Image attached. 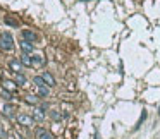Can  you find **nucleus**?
Wrapping results in <instances>:
<instances>
[{
    "label": "nucleus",
    "instance_id": "f257e3e1",
    "mask_svg": "<svg viewBox=\"0 0 160 139\" xmlns=\"http://www.w3.org/2000/svg\"><path fill=\"white\" fill-rule=\"evenodd\" d=\"M0 50L2 52H12L14 50V38L9 33H4L0 36Z\"/></svg>",
    "mask_w": 160,
    "mask_h": 139
},
{
    "label": "nucleus",
    "instance_id": "f03ea898",
    "mask_svg": "<svg viewBox=\"0 0 160 139\" xmlns=\"http://www.w3.org/2000/svg\"><path fill=\"white\" fill-rule=\"evenodd\" d=\"M21 36H22V39H26V41H29V43H33V41L38 39L36 33H35V31H31V29H22L21 31Z\"/></svg>",
    "mask_w": 160,
    "mask_h": 139
},
{
    "label": "nucleus",
    "instance_id": "7ed1b4c3",
    "mask_svg": "<svg viewBox=\"0 0 160 139\" xmlns=\"http://www.w3.org/2000/svg\"><path fill=\"white\" fill-rule=\"evenodd\" d=\"M31 64H33V67H41V65H45V57L41 53H33L31 55Z\"/></svg>",
    "mask_w": 160,
    "mask_h": 139
},
{
    "label": "nucleus",
    "instance_id": "20e7f679",
    "mask_svg": "<svg viewBox=\"0 0 160 139\" xmlns=\"http://www.w3.org/2000/svg\"><path fill=\"white\" fill-rule=\"evenodd\" d=\"M18 122L21 124V126H33V122H35V118L29 117V115H26V113H21L18 117Z\"/></svg>",
    "mask_w": 160,
    "mask_h": 139
},
{
    "label": "nucleus",
    "instance_id": "39448f33",
    "mask_svg": "<svg viewBox=\"0 0 160 139\" xmlns=\"http://www.w3.org/2000/svg\"><path fill=\"white\" fill-rule=\"evenodd\" d=\"M9 67L16 72V74H21V70H22V64L21 60H10L9 62Z\"/></svg>",
    "mask_w": 160,
    "mask_h": 139
},
{
    "label": "nucleus",
    "instance_id": "423d86ee",
    "mask_svg": "<svg viewBox=\"0 0 160 139\" xmlns=\"http://www.w3.org/2000/svg\"><path fill=\"white\" fill-rule=\"evenodd\" d=\"M2 112H4V115H7V117H12L14 112H16V107L10 103H5L4 105V108H2Z\"/></svg>",
    "mask_w": 160,
    "mask_h": 139
},
{
    "label": "nucleus",
    "instance_id": "0eeeda50",
    "mask_svg": "<svg viewBox=\"0 0 160 139\" xmlns=\"http://www.w3.org/2000/svg\"><path fill=\"white\" fill-rule=\"evenodd\" d=\"M33 118H35L36 122H41L45 118V110L43 108H35V112H33Z\"/></svg>",
    "mask_w": 160,
    "mask_h": 139
},
{
    "label": "nucleus",
    "instance_id": "6e6552de",
    "mask_svg": "<svg viewBox=\"0 0 160 139\" xmlns=\"http://www.w3.org/2000/svg\"><path fill=\"white\" fill-rule=\"evenodd\" d=\"M2 84H4V89H9V93L16 91V88H18V84L12 83V81H9V79H4V81H2Z\"/></svg>",
    "mask_w": 160,
    "mask_h": 139
},
{
    "label": "nucleus",
    "instance_id": "1a4fd4ad",
    "mask_svg": "<svg viewBox=\"0 0 160 139\" xmlns=\"http://www.w3.org/2000/svg\"><path fill=\"white\" fill-rule=\"evenodd\" d=\"M36 136H38V139H53L52 134H50L48 130H45V129H38L36 130Z\"/></svg>",
    "mask_w": 160,
    "mask_h": 139
},
{
    "label": "nucleus",
    "instance_id": "9d476101",
    "mask_svg": "<svg viewBox=\"0 0 160 139\" xmlns=\"http://www.w3.org/2000/svg\"><path fill=\"white\" fill-rule=\"evenodd\" d=\"M21 50L24 53L33 52V43H29V41H26V39H22V41H21Z\"/></svg>",
    "mask_w": 160,
    "mask_h": 139
},
{
    "label": "nucleus",
    "instance_id": "9b49d317",
    "mask_svg": "<svg viewBox=\"0 0 160 139\" xmlns=\"http://www.w3.org/2000/svg\"><path fill=\"white\" fill-rule=\"evenodd\" d=\"M19 60H21L22 65H26V67H33V64H31V55H28V53H22Z\"/></svg>",
    "mask_w": 160,
    "mask_h": 139
},
{
    "label": "nucleus",
    "instance_id": "f8f14e48",
    "mask_svg": "<svg viewBox=\"0 0 160 139\" xmlns=\"http://www.w3.org/2000/svg\"><path fill=\"white\" fill-rule=\"evenodd\" d=\"M41 77L45 79L47 86H53V84H55V79H53V76H52V74H48V72H43V74H41Z\"/></svg>",
    "mask_w": 160,
    "mask_h": 139
},
{
    "label": "nucleus",
    "instance_id": "ddd939ff",
    "mask_svg": "<svg viewBox=\"0 0 160 139\" xmlns=\"http://www.w3.org/2000/svg\"><path fill=\"white\" fill-rule=\"evenodd\" d=\"M36 95L41 96V98H47L48 96V88L47 86H36Z\"/></svg>",
    "mask_w": 160,
    "mask_h": 139
},
{
    "label": "nucleus",
    "instance_id": "4468645a",
    "mask_svg": "<svg viewBox=\"0 0 160 139\" xmlns=\"http://www.w3.org/2000/svg\"><path fill=\"white\" fill-rule=\"evenodd\" d=\"M4 21H5V24H7V26H12V28H18L19 26V22L16 21L14 17H10V16H5Z\"/></svg>",
    "mask_w": 160,
    "mask_h": 139
},
{
    "label": "nucleus",
    "instance_id": "2eb2a0df",
    "mask_svg": "<svg viewBox=\"0 0 160 139\" xmlns=\"http://www.w3.org/2000/svg\"><path fill=\"white\" fill-rule=\"evenodd\" d=\"M16 84H18V86H24V84H26V77L22 74H16Z\"/></svg>",
    "mask_w": 160,
    "mask_h": 139
},
{
    "label": "nucleus",
    "instance_id": "dca6fc26",
    "mask_svg": "<svg viewBox=\"0 0 160 139\" xmlns=\"http://www.w3.org/2000/svg\"><path fill=\"white\" fill-rule=\"evenodd\" d=\"M33 83H35V86H47V83H45V79L41 77V76H36V77L33 79Z\"/></svg>",
    "mask_w": 160,
    "mask_h": 139
},
{
    "label": "nucleus",
    "instance_id": "f3484780",
    "mask_svg": "<svg viewBox=\"0 0 160 139\" xmlns=\"http://www.w3.org/2000/svg\"><path fill=\"white\" fill-rule=\"evenodd\" d=\"M26 101H28V103L36 105V103H38V98H36V96H33V95H28V96H26Z\"/></svg>",
    "mask_w": 160,
    "mask_h": 139
},
{
    "label": "nucleus",
    "instance_id": "a211bd4d",
    "mask_svg": "<svg viewBox=\"0 0 160 139\" xmlns=\"http://www.w3.org/2000/svg\"><path fill=\"white\" fill-rule=\"evenodd\" d=\"M52 117L55 118V120H59V118H60V115H59V113H57V112H53V113H52Z\"/></svg>",
    "mask_w": 160,
    "mask_h": 139
},
{
    "label": "nucleus",
    "instance_id": "6ab92c4d",
    "mask_svg": "<svg viewBox=\"0 0 160 139\" xmlns=\"http://www.w3.org/2000/svg\"><path fill=\"white\" fill-rule=\"evenodd\" d=\"M158 117H160V108H158Z\"/></svg>",
    "mask_w": 160,
    "mask_h": 139
}]
</instances>
